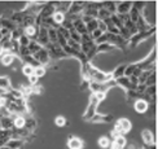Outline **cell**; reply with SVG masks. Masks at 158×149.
Listing matches in <instances>:
<instances>
[{
	"mask_svg": "<svg viewBox=\"0 0 158 149\" xmlns=\"http://www.w3.org/2000/svg\"><path fill=\"white\" fill-rule=\"evenodd\" d=\"M98 102H100V100L96 97V95L92 93L91 97H89V104H88V106L87 109H85V113L83 114L82 118L84 121H91L92 119V117H94L96 113H97V106H98Z\"/></svg>",
	"mask_w": 158,
	"mask_h": 149,
	"instance_id": "obj_1",
	"label": "cell"
},
{
	"mask_svg": "<svg viewBox=\"0 0 158 149\" xmlns=\"http://www.w3.org/2000/svg\"><path fill=\"white\" fill-rule=\"evenodd\" d=\"M48 52V56H49V60H60V58L66 57V53L64 52V49L58 45L57 43H49L47 47H44Z\"/></svg>",
	"mask_w": 158,
	"mask_h": 149,
	"instance_id": "obj_2",
	"label": "cell"
},
{
	"mask_svg": "<svg viewBox=\"0 0 158 149\" xmlns=\"http://www.w3.org/2000/svg\"><path fill=\"white\" fill-rule=\"evenodd\" d=\"M114 130L119 134V135H123L126 136L131 130H132V125H131V121L127 119V118H119L117 122H115V126H114Z\"/></svg>",
	"mask_w": 158,
	"mask_h": 149,
	"instance_id": "obj_3",
	"label": "cell"
},
{
	"mask_svg": "<svg viewBox=\"0 0 158 149\" xmlns=\"http://www.w3.org/2000/svg\"><path fill=\"white\" fill-rule=\"evenodd\" d=\"M85 4H87V2H71L70 8H69L66 14H69V16H81L83 13Z\"/></svg>",
	"mask_w": 158,
	"mask_h": 149,
	"instance_id": "obj_4",
	"label": "cell"
},
{
	"mask_svg": "<svg viewBox=\"0 0 158 149\" xmlns=\"http://www.w3.org/2000/svg\"><path fill=\"white\" fill-rule=\"evenodd\" d=\"M35 42L40 45V47H47L49 44V40H48V30L44 29V27H39V31H38V36L35 39Z\"/></svg>",
	"mask_w": 158,
	"mask_h": 149,
	"instance_id": "obj_5",
	"label": "cell"
},
{
	"mask_svg": "<svg viewBox=\"0 0 158 149\" xmlns=\"http://www.w3.org/2000/svg\"><path fill=\"white\" fill-rule=\"evenodd\" d=\"M32 57H34L35 60L39 62V65H42V66H45V65H48L51 62L49 56H48V52H47V49H45V48H42L39 52H36V53L32 56Z\"/></svg>",
	"mask_w": 158,
	"mask_h": 149,
	"instance_id": "obj_6",
	"label": "cell"
},
{
	"mask_svg": "<svg viewBox=\"0 0 158 149\" xmlns=\"http://www.w3.org/2000/svg\"><path fill=\"white\" fill-rule=\"evenodd\" d=\"M141 139H143V143L145 144V147H150V145H154V144H156V136H154V134L150 131V130H148V128L143 130V132H141Z\"/></svg>",
	"mask_w": 158,
	"mask_h": 149,
	"instance_id": "obj_7",
	"label": "cell"
},
{
	"mask_svg": "<svg viewBox=\"0 0 158 149\" xmlns=\"http://www.w3.org/2000/svg\"><path fill=\"white\" fill-rule=\"evenodd\" d=\"M132 8V2H117V14H128V12Z\"/></svg>",
	"mask_w": 158,
	"mask_h": 149,
	"instance_id": "obj_8",
	"label": "cell"
},
{
	"mask_svg": "<svg viewBox=\"0 0 158 149\" xmlns=\"http://www.w3.org/2000/svg\"><path fill=\"white\" fill-rule=\"evenodd\" d=\"M134 109L139 114H144L149 110V104L144 99H137V100L134 101Z\"/></svg>",
	"mask_w": 158,
	"mask_h": 149,
	"instance_id": "obj_9",
	"label": "cell"
},
{
	"mask_svg": "<svg viewBox=\"0 0 158 149\" xmlns=\"http://www.w3.org/2000/svg\"><path fill=\"white\" fill-rule=\"evenodd\" d=\"M68 147H69V149H83L84 143H83L82 139L77 138V136H69Z\"/></svg>",
	"mask_w": 158,
	"mask_h": 149,
	"instance_id": "obj_10",
	"label": "cell"
},
{
	"mask_svg": "<svg viewBox=\"0 0 158 149\" xmlns=\"http://www.w3.org/2000/svg\"><path fill=\"white\" fill-rule=\"evenodd\" d=\"M127 144H128L127 139H126V136H123V135L117 136L114 140H111V147H114L115 149H124Z\"/></svg>",
	"mask_w": 158,
	"mask_h": 149,
	"instance_id": "obj_11",
	"label": "cell"
},
{
	"mask_svg": "<svg viewBox=\"0 0 158 149\" xmlns=\"http://www.w3.org/2000/svg\"><path fill=\"white\" fill-rule=\"evenodd\" d=\"M115 84L118 87H121V88H123L124 91H131V89H134V87H132V84H131V82H130V79L127 77H122V78H119V79H115Z\"/></svg>",
	"mask_w": 158,
	"mask_h": 149,
	"instance_id": "obj_12",
	"label": "cell"
},
{
	"mask_svg": "<svg viewBox=\"0 0 158 149\" xmlns=\"http://www.w3.org/2000/svg\"><path fill=\"white\" fill-rule=\"evenodd\" d=\"M13 128L15 130H21L25 127V117L22 114H13Z\"/></svg>",
	"mask_w": 158,
	"mask_h": 149,
	"instance_id": "obj_13",
	"label": "cell"
},
{
	"mask_svg": "<svg viewBox=\"0 0 158 149\" xmlns=\"http://www.w3.org/2000/svg\"><path fill=\"white\" fill-rule=\"evenodd\" d=\"M16 60V56L12 55V53H8V52H5L0 56V64L3 65V66H10V65L15 62Z\"/></svg>",
	"mask_w": 158,
	"mask_h": 149,
	"instance_id": "obj_14",
	"label": "cell"
},
{
	"mask_svg": "<svg viewBox=\"0 0 158 149\" xmlns=\"http://www.w3.org/2000/svg\"><path fill=\"white\" fill-rule=\"evenodd\" d=\"M0 128L5 131H10L13 128V118L12 117H0Z\"/></svg>",
	"mask_w": 158,
	"mask_h": 149,
	"instance_id": "obj_15",
	"label": "cell"
},
{
	"mask_svg": "<svg viewBox=\"0 0 158 149\" xmlns=\"http://www.w3.org/2000/svg\"><path fill=\"white\" fill-rule=\"evenodd\" d=\"M110 121H113V117L111 115H105V114H101V113H96L92 119L89 122H94V123H108Z\"/></svg>",
	"mask_w": 158,
	"mask_h": 149,
	"instance_id": "obj_16",
	"label": "cell"
},
{
	"mask_svg": "<svg viewBox=\"0 0 158 149\" xmlns=\"http://www.w3.org/2000/svg\"><path fill=\"white\" fill-rule=\"evenodd\" d=\"M38 31H39V27H36V26H29V27L23 29V35L27 36L30 40H35L38 36Z\"/></svg>",
	"mask_w": 158,
	"mask_h": 149,
	"instance_id": "obj_17",
	"label": "cell"
},
{
	"mask_svg": "<svg viewBox=\"0 0 158 149\" xmlns=\"http://www.w3.org/2000/svg\"><path fill=\"white\" fill-rule=\"evenodd\" d=\"M73 27H74V30H75L81 36L84 35V34H87V30H85V25L82 22L81 18L75 19V21L73 22Z\"/></svg>",
	"mask_w": 158,
	"mask_h": 149,
	"instance_id": "obj_18",
	"label": "cell"
},
{
	"mask_svg": "<svg viewBox=\"0 0 158 149\" xmlns=\"http://www.w3.org/2000/svg\"><path fill=\"white\" fill-rule=\"evenodd\" d=\"M124 69H126V65H119V66H117L113 71H110L111 79L115 81V79H119V78L124 77Z\"/></svg>",
	"mask_w": 158,
	"mask_h": 149,
	"instance_id": "obj_19",
	"label": "cell"
},
{
	"mask_svg": "<svg viewBox=\"0 0 158 149\" xmlns=\"http://www.w3.org/2000/svg\"><path fill=\"white\" fill-rule=\"evenodd\" d=\"M29 132H34V130L36 128V119L32 118V117H25V127Z\"/></svg>",
	"mask_w": 158,
	"mask_h": 149,
	"instance_id": "obj_20",
	"label": "cell"
},
{
	"mask_svg": "<svg viewBox=\"0 0 158 149\" xmlns=\"http://www.w3.org/2000/svg\"><path fill=\"white\" fill-rule=\"evenodd\" d=\"M117 49L115 47H113L111 44L109 43H102V44H98L96 45V53H106V52H111V51H114Z\"/></svg>",
	"mask_w": 158,
	"mask_h": 149,
	"instance_id": "obj_21",
	"label": "cell"
},
{
	"mask_svg": "<svg viewBox=\"0 0 158 149\" xmlns=\"http://www.w3.org/2000/svg\"><path fill=\"white\" fill-rule=\"evenodd\" d=\"M23 143H25V140H21V139H10L5 144V147H8L9 149H19L23 145Z\"/></svg>",
	"mask_w": 158,
	"mask_h": 149,
	"instance_id": "obj_22",
	"label": "cell"
},
{
	"mask_svg": "<svg viewBox=\"0 0 158 149\" xmlns=\"http://www.w3.org/2000/svg\"><path fill=\"white\" fill-rule=\"evenodd\" d=\"M65 17H66V14H64L62 12H58V10H55V13L52 14V19H53L57 26H61V23L65 21Z\"/></svg>",
	"mask_w": 158,
	"mask_h": 149,
	"instance_id": "obj_23",
	"label": "cell"
},
{
	"mask_svg": "<svg viewBox=\"0 0 158 149\" xmlns=\"http://www.w3.org/2000/svg\"><path fill=\"white\" fill-rule=\"evenodd\" d=\"M102 8L106 9L110 14H115L117 10V2H102Z\"/></svg>",
	"mask_w": 158,
	"mask_h": 149,
	"instance_id": "obj_24",
	"label": "cell"
},
{
	"mask_svg": "<svg viewBox=\"0 0 158 149\" xmlns=\"http://www.w3.org/2000/svg\"><path fill=\"white\" fill-rule=\"evenodd\" d=\"M97 143H98V147L101 149H109L111 145V140L109 139V136H101Z\"/></svg>",
	"mask_w": 158,
	"mask_h": 149,
	"instance_id": "obj_25",
	"label": "cell"
},
{
	"mask_svg": "<svg viewBox=\"0 0 158 149\" xmlns=\"http://www.w3.org/2000/svg\"><path fill=\"white\" fill-rule=\"evenodd\" d=\"M0 89L3 91L10 89V81L8 77H0Z\"/></svg>",
	"mask_w": 158,
	"mask_h": 149,
	"instance_id": "obj_26",
	"label": "cell"
},
{
	"mask_svg": "<svg viewBox=\"0 0 158 149\" xmlns=\"http://www.w3.org/2000/svg\"><path fill=\"white\" fill-rule=\"evenodd\" d=\"M27 48H29V51H30V55L31 56H34L35 53H36V52H39V51H40L43 47H40V45H39L35 40H31L30 42V44L27 45Z\"/></svg>",
	"mask_w": 158,
	"mask_h": 149,
	"instance_id": "obj_27",
	"label": "cell"
},
{
	"mask_svg": "<svg viewBox=\"0 0 158 149\" xmlns=\"http://www.w3.org/2000/svg\"><path fill=\"white\" fill-rule=\"evenodd\" d=\"M110 13L105 9V8H101V9H98L97 10V18L96 19H100V21H105V19H108L110 18Z\"/></svg>",
	"mask_w": 158,
	"mask_h": 149,
	"instance_id": "obj_28",
	"label": "cell"
},
{
	"mask_svg": "<svg viewBox=\"0 0 158 149\" xmlns=\"http://www.w3.org/2000/svg\"><path fill=\"white\" fill-rule=\"evenodd\" d=\"M97 29V19H92L88 23H85V30H87V34H92L95 30Z\"/></svg>",
	"mask_w": 158,
	"mask_h": 149,
	"instance_id": "obj_29",
	"label": "cell"
},
{
	"mask_svg": "<svg viewBox=\"0 0 158 149\" xmlns=\"http://www.w3.org/2000/svg\"><path fill=\"white\" fill-rule=\"evenodd\" d=\"M48 40L49 43H57V29H48Z\"/></svg>",
	"mask_w": 158,
	"mask_h": 149,
	"instance_id": "obj_30",
	"label": "cell"
},
{
	"mask_svg": "<svg viewBox=\"0 0 158 149\" xmlns=\"http://www.w3.org/2000/svg\"><path fill=\"white\" fill-rule=\"evenodd\" d=\"M22 74L25 75V77H31V75H34V68H32V66H30V65H23V66H22Z\"/></svg>",
	"mask_w": 158,
	"mask_h": 149,
	"instance_id": "obj_31",
	"label": "cell"
},
{
	"mask_svg": "<svg viewBox=\"0 0 158 149\" xmlns=\"http://www.w3.org/2000/svg\"><path fill=\"white\" fill-rule=\"evenodd\" d=\"M145 5H147V3L145 2H132V8L134 9H136L137 12L140 13H143V10H144V8H145Z\"/></svg>",
	"mask_w": 158,
	"mask_h": 149,
	"instance_id": "obj_32",
	"label": "cell"
},
{
	"mask_svg": "<svg viewBox=\"0 0 158 149\" xmlns=\"http://www.w3.org/2000/svg\"><path fill=\"white\" fill-rule=\"evenodd\" d=\"M127 100H130V101H135V100H137V99H141V96L136 92L135 89H131V91H127Z\"/></svg>",
	"mask_w": 158,
	"mask_h": 149,
	"instance_id": "obj_33",
	"label": "cell"
},
{
	"mask_svg": "<svg viewBox=\"0 0 158 149\" xmlns=\"http://www.w3.org/2000/svg\"><path fill=\"white\" fill-rule=\"evenodd\" d=\"M45 73H47V69H45V66H38V68L34 69V75L38 78V79H39V78H42V77H44Z\"/></svg>",
	"mask_w": 158,
	"mask_h": 149,
	"instance_id": "obj_34",
	"label": "cell"
},
{
	"mask_svg": "<svg viewBox=\"0 0 158 149\" xmlns=\"http://www.w3.org/2000/svg\"><path fill=\"white\" fill-rule=\"evenodd\" d=\"M135 69H136V64H130V65H126V69H124V77L130 78L131 75L134 74Z\"/></svg>",
	"mask_w": 158,
	"mask_h": 149,
	"instance_id": "obj_35",
	"label": "cell"
},
{
	"mask_svg": "<svg viewBox=\"0 0 158 149\" xmlns=\"http://www.w3.org/2000/svg\"><path fill=\"white\" fill-rule=\"evenodd\" d=\"M144 84H145L147 87L156 86V71H154V73H152V74H150V75L147 78V81H145V83H144Z\"/></svg>",
	"mask_w": 158,
	"mask_h": 149,
	"instance_id": "obj_36",
	"label": "cell"
},
{
	"mask_svg": "<svg viewBox=\"0 0 158 149\" xmlns=\"http://www.w3.org/2000/svg\"><path fill=\"white\" fill-rule=\"evenodd\" d=\"M18 44H19V47H27V45L30 44V39L27 38V36H25V35H21L19 36V39H18Z\"/></svg>",
	"mask_w": 158,
	"mask_h": 149,
	"instance_id": "obj_37",
	"label": "cell"
},
{
	"mask_svg": "<svg viewBox=\"0 0 158 149\" xmlns=\"http://www.w3.org/2000/svg\"><path fill=\"white\" fill-rule=\"evenodd\" d=\"M17 56H19L21 58H23V57H26V56H30V51H29V48H27V47H19V48H18V53H17Z\"/></svg>",
	"mask_w": 158,
	"mask_h": 149,
	"instance_id": "obj_38",
	"label": "cell"
},
{
	"mask_svg": "<svg viewBox=\"0 0 158 149\" xmlns=\"http://www.w3.org/2000/svg\"><path fill=\"white\" fill-rule=\"evenodd\" d=\"M55 125L58 126V127H64L65 125H66V118L62 115H58L56 117V119H55Z\"/></svg>",
	"mask_w": 158,
	"mask_h": 149,
	"instance_id": "obj_39",
	"label": "cell"
},
{
	"mask_svg": "<svg viewBox=\"0 0 158 149\" xmlns=\"http://www.w3.org/2000/svg\"><path fill=\"white\" fill-rule=\"evenodd\" d=\"M97 29L100 30L102 34H105V32H106V25H105L104 21H100V19H97Z\"/></svg>",
	"mask_w": 158,
	"mask_h": 149,
	"instance_id": "obj_40",
	"label": "cell"
},
{
	"mask_svg": "<svg viewBox=\"0 0 158 149\" xmlns=\"http://www.w3.org/2000/svg\"><path fill=\"white\" fill-rule=\"evenodd\" d=\"M101 35H102V32H101L100 30H98V29H96V30H95V31H94V32H92V34H91V38H92V40L95 42V40H97V39L100 38Z\"/></svg>",
	"mask_w": 158,
	"mask_h": 149,
	"instance_id": "obj_41",
	"label": "cell"
},
{
	"mask_svg": "<svg viewBox=\"0 0 158 149\" xmlns=\"http://www.w3.org/2000/svg\"><path fill=\"white\" fill-rule=\"evenodd\" d=\"M27 79H29V84H30V86H36V83H38V81H39L35 75H31V77H29Z\"/></svg>",
	"mask_w": 158,
	"mask_h": 149,
	"instance_id": "obj_42",
	"label": "cell"
},
{
	"mask_svg": "<svg viewBox=\"0 0 158 149\" xmlns=\"http://www.w3.org/2000/svg\"><path fill=\"white\" fill-rule=\"evenodd\" d=\"M88 86H89V82L84 79V81L82 82V89H84V88H88Z\"/></svg>",
	"mask_w": 158,
	"mask_h": 149,
	"instance_id": "obj_43",
	"label": "cell"
},
{
	"mask_svg": "<svg viewBox=\"0 0 158 149\" xmlns=\"http://www.w3.org/2000/svg\"><path fill=\"white\" fill-rule=\"evenodd\" d=\"M3 53H4V52H3V49H2V48H0V56H2Z\"/></svg>",
	"mask_w": 158,
	"mask_h": 149,
	"instance_id": "obj_44",
	"label": "cell"
},
{
	"mask_svg": "<svg viewBox=\"0 0 158 149\" xmlns=\"http://www.w3.org/2000/svg\"><path fill=\"white\" fill-rule=\"evenodd\" d=\"M109 149H115V148H114V147H111V145H110V148H109Z\"/></svg>",
	"mask_w": 158,
	"mask_h": 149,
	"instance_id": "obj_45",
	"label": "cell"
}]
</instances>
